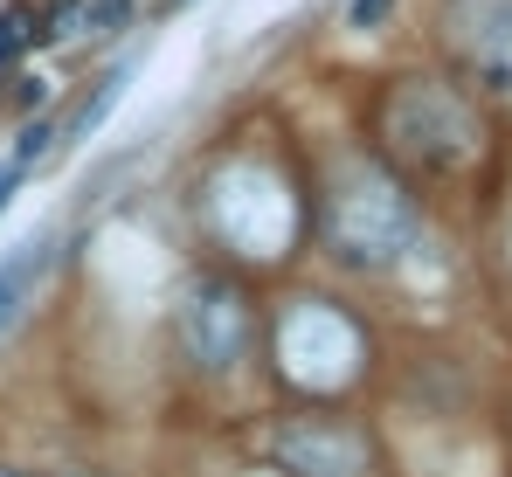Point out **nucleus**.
I'll return each instance as SVG.
<instances>
[{"mask_svg": "<svg viewBox=\"0 0 512 477\" xmlns=\"http://www.w3.org/2000/svg\"><path fill=\"white\" fill-rule=\"evenodd\" d=\"M49 249H56V242L35 236V242H21V249L0 256V339L21 325L28 298H35V284H42V270H49Z\"/></svg>", "mask_w": 512, "mask_h": 477, "instance_id": "obj_8", "label": "nucleus"}, {"mask_svg": "<svg viewBox=\"0 0 512 477\" xmlns=\"http://www.w3.org/2000/svg\"><path fill=\"white\" fill-rule=\"evenodd\" d=\"M125 83H132V63H125V70H104V77H97V90H90L84 104H77V118L63 125V146H77V139H90V132H97V125L111 118V104L125 97Z\"/></svg>", "mask_w": 512, "mask_h": 477, "instance_id": "obj_9", "label": "nucleus"}, {"mask_svg": "<svg viewBox=\"0 0 512 477\" xmlns=\"http://www.w3.org/2000/svg\"><path fill=\"white\" fill-rule=\"evenodd\" d=\"M125 14H132V0H84V35H111V28H125Z\"/></svg>", "mask_w": 512, "mask_h": 477, "instance_id": "obj_11", "label": "nucleus"}, {"mask_svg": "<svg viewBox=\"0 0 512 477\" xmlns=\"http://www.w3.org/2000/svg\"><path fill=\"white\" fill-rule=\"evenodd\" d=\"M180 339H187V353H194L208 374L236 367V360L250 353V298H243L229 277H194V291H187V305H180Z\"/></svg>", "mask_w": 512, "mask_h": 477, "instance_id": "obj_5", "label": "nucleus"}, {"mask_svg": "<svg viewBox=\"0 0 512 477\" xmlns=\"http://www.w3.org/2000/svg\"><path fill=\"white\" fill-rule=\"evenodd\" d=\"M0 477H21V471H0Z\"/></svg>", "mask_w": 512, "mask_h": 477, "instance_id": "obj_15", "label": "nucleus"}, {"mask_svg": "<svg viewBox=\"0 0 512 477\" xmlns=\"http://www.w3.org/2000/svg\"><path fill=\"white\" fill-rule=\"evenodd\" d=\"M443 49L457 70L485 90H512V0H450L443 7Z\"/></svg>", "mask_w": 512, "mask_h": 477, "instance_id": "obj_6", "label": "nucleus"}, {"mask_svg": "<svg viewBox=\"0 0 512 477\" xmlns=\"http://www.w3.org/2000/svg\"><path fill=\"white\" fill-rule=\"evenodd\" d=\"M21 49H35V0H7L0 7V63H14Z\"/></svg>", "mask_w": 512, "mask_h": 477, "instance_id": "obj_10", "label": "nucleus"}, {"mask_svg": "<svg viewBox=\"0 0 512 477\" xmlns=\"http://www.w3.org/2000/svg\"><path fill=\"white\" fill-rule=\"evenodd\" d=\"M381 132H388L395 153L409 159V166H423V173H450V166H464V159L478 153L471 104L450 83H429V77H409L381 104Z\"/></svg>", "mask_w": 512, "mask_h": 477, "instance_id": "obj_3", "label": "nucleus"}, {"mask_svg": "<svg viewBox=\"0 0 512 477\" xmlns=\"http://www.w3.org/2000/svg\"><path fill=\"white\" fill-rule=\"evenodd\" d=\"M360 360H367V339H360V325H353L340 305L298 298L291 312L277 318V374H284L291 388L333 395V388H346V381L360 374Z\"/></svg>", "mask_w": 512, "mask_h": 477, "instance_id": "obj_4", "label": "nucleus"}, {"mask_svg": "<svg viewBox=\"0 0 512 477\" xmlns=\"http://www.w3.org/2000/svg\"><path fill=\"white\" fill-rule=\"evenodd\" d=\"M388 7H395V0H353V7H346V21H353V28H381V21H388Z\"/></svg>", "mask_w": 512, "mask_h": 477, "instance_id": "obj_12", "label": "nucleus"}, {"mask_svg": "<svg viewBox=\"0 0 512 477\" xmlns=\"http://www.w3.org/2000/svg\"><path fill=\"white\" fill-rule=\"evenodd\" d=\"M409 242H416L409 187L374 159H346L326 187V249L353 270H388L409 256Z\"/></svg>", "mask_w": 512, "mask_h": 477, "instance_id": "obj_1", "label": "nucleus"}, {"mask_svg": "<svg viewBox=\"0 0 512 477\" xmlns=\"http://www.w3.org/2000/svg\"><path fill=\"white\" fill-rule=\"evenodd\" d=\"M208 215H215L222 242L243 256H284L298 236V201H291L284 173L263 159H229L208 180Z\"/></svg>", "mask_w": 512, "mask_h": 477, "instance_id": "obj_2", "label": "nucleus"}, {"mask_svg": "<svg viewBox=\"0 0 512 477\" xmlns=\"http://www.w3.org/2000/svg\"><path fill=\"white\" fill-rule=\"evenodd\" d=\"M14 180H21V166H0V208H7V194H14Z\"/></svg>", "mask_w": 512, "mask_h": 477, "instance_id": "obj_14", "label": "nucleus"}, {"mask_svg": "<svg viewBox=\"0 0 512 477\" xmlns=\"http://www.w3.org/2000/svg\"><path fill=\"white\" fill-rule=\"evenodd\" d=\"M49 139H56L49 125H28V132H21V153H14V166H28V159H42V153H49Z\"/></svg>", "mask_w": 512, "mask_h": 477, "instance_id": "obj_13", "label": "nucleus"}, {"mask_svg": "<svg viewBox=\"0 0 512 477\" xmlns=\"http://www.w3.org/2000/svg\"><path fill=\"white\" fill-rule=\"evenodd\" d=\"M277 464L298 477H367V443L340 422H291L277 436Z\"/></svg>", "mask_w": 512, "mask_h": 477, "instance_id": "obj_7", "label": "nucleus"}, {"mask_svg": "<svg viewBox=\"0 0 512 477\" xmlns=\"http://www.w3.org/2000/svg\"><path fill=\"white\" fill-rule=\"evenodd\" d=\"M173 7H187V0H173Z\"/></svg>", "mask_w": 512, "mask_h": 477, "instance_id": "obj_16", "label": "nucleus"}]
</instances>
